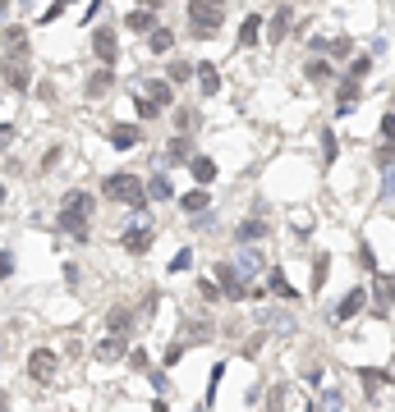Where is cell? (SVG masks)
Instances as JSON below:
<instances>
[{
    "mask_svg": "<svg viewBox=\"0 0 395 412\" xmlns=\"http://www.w3.org/2000/svg\"><path fill=\"white\" fill-rule=\"evenodd\" d=\"M92 211H97L92 193H69L60 206V234H69L74 243H88L92 239Z\"/></svg>",
    "mask_w": 395,
    "mask_h": 412,
    "instance_id": "1",
    "label": "cell"
},
{
    "mask_svg": "<svg viewBox=\"0 0 395 412\" xmlns=\"http://www.w3.org/2000/svg\"><path fill=\"white\" fill-rule=\"evenodd\" d=\"M101 198H106V202H120V206H133V211H143V206H148V188H143L138 174L115 170V174H106V179H101Z\"/></svg>",
    "mask_w": 395,
    "mask_h": 412,
    "instance_id": "2",
    "label": "cell"
},
{
    "mask_svg": "<svg viewBox=\"0 0 395 412\" xmlns=\"http://www.w3.org/2000/svg\"><path fill=\"white\" fill-rule=\"evenodd\" d=\"M221 28H226L221 5H211V0H194V5H189V33L194 37H216Z\"/></svg>",
    "mask_w": 395,
    "mask_h": 412,
    "instance_id": "3",
    "label": "cell"
},
{
    "mask_svg": "<svg viewBox=\"0 0 395 412\" xmlns=\"http://www.w3.org/2000/svg\"><path fill=\"white\" fill-rule=\"evenodd\" d=\"M55 376H60V353H55V348H33V353H28V380L51 385Z\"/></svg>",
    "mask_w": 395,
    "mask_h": 412,
    "instance_id": "4",
    "label": "cell"
},
{
    "mask_svg": "<svg viewBox=\"0 0 395 412\" xmlns=\"http://www.w3.org/2000/svg\"><path fill=\"white\" fill-rule=\"evenodd\" d=\"M5 87H9V92H18V96L33 87V74H28V46H18V51L5 55Z\"/></svg>",
    "mask_w": 395,
    "mask_h": 412,
    "instance_id": "5",
    "label": "cell"
},
{
    "mask_svg": "<svg viewBox=\"0 0 395 412\" xmlns=\"http://www.w3.org/2000/svg\"><path fill=\"white\" fill-rule=\"evenodd\" d=\"M152 239H157V234L148 229V224H129V229H124V252H133V257H143V252L152 248Z\"/></svg>",
    "mask_w": 395,
    "mask_h": 412,
    "instance_id": "6",
    "label": "cell"
},
{
    "mask_svg": "<svg viewBox=\"0 0 395 412\" xmlns=\"http://www.w3.org/2000/svg\"><path fill=\"white\" fill-rule=\"evenodd\" d=\"M290 23H294V9L290 5H281V9H272V18H267V37H272L276 46L290 37Z\"/></svg>",
    "mask_w": 395,
    "mask_h": 412,
    "instance_id": "7",
    "label": "cell"
},
{
    "mask_svg": "<svg viewBox=\"0 0 395 412\" xmlns=\"http://www.w3.org/2000/svg\"><path fill=\"white\" fill-rule=\"evenodd\" d=\"M262 266H267L262 252H257L253 243H239V261H235V270L244 275V280H253V275H262Z\"/></svg>",
    "mask_w": 395,
    "mask_h": 412,
    "instance_id": "8",
    "label": "cell"
},
{
    "mask_svg": "<svg viewBox=\"0 0 395 412\" xmlns=\"http://www.w3.org/2000/svg\"><path fill=\"white\" fill-rule=\"evenodd\" d=\"M216 284H221L226 298H244V275L230 266V261H221V266H216Z\"/></svg>",
    "mask_w": 395,
    "mask_h": 412,
    "instance_id": "9",
    "label": "cell"
},
{
    "mask_svg": "<svg viewBox=\"0 0 395 412\" xmlns=\"http://www.w3.org/2000/svg\"><path fill=\"white\" fill-rule=\"evenodd\" d=\"M106 137H111L115 151H129V147L143 142V129H138V124H111V133H106Z\"/></svg>",
    "mask_w": 395,
    "mask_h": 412,
    "instance_id": "10",
    "label": "cell"
},
{
    "mask_svg": "<svg viewBox=\"0 0 395 412\" xmlns=\"http://www.w3.org/2000/svg\"><path fill=\"white\" fill-rule=\"evenodd\" d=\"M92 51H97V60H101L106 69L115 64V55H120V42H115L111 28H97V37H92Z\"/></svg>",
    "mask_w": 395,
    "mask_h": 412,
    "instance_id": "11",
    "label": "cell"
},
{
    "mask_svg": "<svg viewBox=\"0 0 395 412\" xmlns=\"http://www.w3.org/2000/svg\"><path fill=\"white\" fill-rule=\"evenodd\" d=\"M372 298H377V316H391V302H395V280L391 275H377V284H372Z\"/></svg>",
    "mask_w": 395,
    "mask_h": 412,
    "instance_id": "12",
    "label": "cell"
},
{
    "mask_svg": "<svg viewBox=\"0 0 395 412\" xmlns=\"http://www.w3.org/2000/svg\"><path fill=\"white\" fill-rule=\"evenodd\" d=\"M120 357H129V339H124V335H106L97 343V362H120Z\"/></svg>",
    "mask_w": 395,
    "mask_h": 412,
    "instance_id": "13",
    "label": "cell"
},
{
    "mask_svg": "<svg viewBox=\"0 0 395 412\" xmlns=\"http://www.w3.org/2000/svg\"><path fill=\"white\" fill-rule=\"evenodd\" d=\"M363 302H368V293H363V289H350L340 302H335V321H354L363 311Z\"/></svg>",
    "mask_w": 395,
    "mask_h": 412,
    "instance_id": "14",
    "label": "cell"
},
{
    "mask_svg": "<svg viewBox=\"0 0 395 412\" xmlns=\"http://www.w3.org/2000/svg\"><path fill=\"white\" fill-rule=\"evenodd\" d=\"M148 51H152V55H170V51H175V33L157 23V28L148 33Z\"/></svg>",
    "mask_w": 395,
    "mask_h": 412,
    "instance_id": "15",
    "label": "cell"
},
{
    "mask_svg": "<svg viewBox=\"0 0 395 412\" xmlns=\"http://www.w3.org/2000/svg\"><path fill=\"white\" fill-rule=\"evenodd\" d=\"M124 28H129V33H152V28H157V14H152L148 5L129 9V14H124Z\"/></svg>",
    "mask_w": 395,
    "mask_h": 412,
    "instance_id": "16",
    "label": "cell"
},
{
    "mask_svg": "<svg viewBox=\"0 0 395 412\" xmlns=\"http://www.w3.org/2000/svg\"><path fill=\"white\" fill-rule=\"evenodd\" d=\"M257 37H262V14H248V18H244V28H239V51L257 46Z\"/></svg>",
    "mask_w": 395,
    "mask_h": 412,
    "instance_id": "17",
    "label": "cell"
},
{
    "mask_svg": "<svg viewBox=\"0 0 395 412\" xmlns=\"http://www.w3.org/2000/svg\"><path fill=\"white\" fill-rule=\"evenodd\" d=\"M189 170H194V179L202 183V188L216 179V161H211V156H189Z\"/></svg>",
    "mask_w": 395,
    "mask_h": 412,
    "instance_id": "18",
    "label": "cell"
},
{
    "mask_svg": "<svg viewBox=\"0 0 395 412\" xmlns=\"http://www.w3.org/2000/svg\"><path fill=\"white\" fill-rule=\"evenodd\" d=\"M143 188H148V202H170V198H175V188H170V179H166V174H152V179L143 183Z\"/></svg>",
    "mask_w": 395,
    "mask_h": 412,
    "instance_id": "19",
    "label": "cell"
},
{
    "mask_svg": "<svg viewBox=\"0 0 395 412\" xmlns=\"http://www.w3.org/2000/svg\"><path fill=\"white\" fill-rule=\"evenodd\" d=\"M106 326H111V335H129L133 330V307H111Z\"/></svg>",
    "mask_w": 395,
    "mask_h": 412,
    "instance_id": "20",
    "label": "cell"
},
{
    "mask_svg": "<svg viewBox=\"0 0 395 412\" xmlns=\"http://www.w3.org/2000/svg\"><path fill=\"white\" fill-rule=\"evenodd\" d=\"M326 280H331V252H317V261H313V293H322Z\"/></svg>",
    "mask_w": 395,
    "mask_h": 412,
    "instance_id": "21",
    "label": "cell"
},
{
    "mask_svg": "<svg viewBox=\"0 0 395 412\" xmlns=\"http://www.w3.org/2000/svg\"><path fill=\"white\" fill-rule=\"evenodd\" d=\"M359 380H363V389H386V380H391V371H382V367H359Z\"/></svg>",
    "mask_w": 395,
    "mask_h": 412,
    "instance_id": "22",
    "label": "cell"
},
{
    "mask_svg": "<svg viewBox=\"0 0 395 412\" xmlns=\"http://www.w3.org/2000/svg\"><path fill=\"white\" fill-rule=\"evenodd\" d=\"M111 87H115V74H111V69H97V74H92L88 78V96H106V92H111Z\"/></svg>",
    "mask_w": 395,
    "mask_h": 412,
    "instance_id": "23",
    "label": "cell"
},
{
    "mask_svg": "<svg viewBox=\"0 0 395 412\" xmlns=\"http://www.w3.org/2000/svg\"><path fill=\"white\" fill-rule=\"evenodd\" d=\"M207 202H211V198H207V188H202V183H198L194 193H184V198H179V206H184L189 215H202V211H207Z\"/></svg>",
    "mask_w": 395,
    "mask_h": 412,
    "instance_id": "24",
    "label": "cell"
},
{
    "mask_svg": "<svg viewBox=\"0 0 395 412\" xmlns=\"http://www.w3.org/2000/svg\"><path fill=\"white\" fill-rule=\"evenodd\" d=\"M179 161H189V137H170V142H166L161 165H179Z\"/></svg>",
    "mask_w": 395,
    "mask_h": 412,
    "instance_id": "25",
    "label": "cell"
},
{
    "mask_svg": "<svg viewBox=\"0 0 395 412\" xmlns=\"http://www.w3.org/2000/svg\"><path fill=\"white\" fill-rule=\"evenodd\" d=\"M194 74H198V83H202V92H207V96L221 92V69H216V64H198Z\"/></svg>",
    "mask_w": 395,
    "mask_h": 412,
    "instance_id": "26",
    "label": "cell"
},
{
    "mask_svg": "<svg viewBox=\"0 0 395 412\" xmlns=\"http://www.w3.org/2000/svg\"><path fill=\"white\" fill-rule=\"evenodd\" d=\"M235 239H239V243H262V239H267V224H262V220H244Z\"/></svg>",
    "mask_w": 395,
    "mask_h": 412,
    "instance_id": "27",
    "label": "cell"
},
{
    "mask_svg": "<svg viewBox=\"0 0 395 412\" xmlns=\"http://www.w3.org/2000/svg\"><path fill=\"white\" fill-rule=\"evenodd\" d=\"M262 321L272 330H281V335H290V330H294V316H290V311H262Z\"/></svg>",
    "mask_w": 395,
    "mask_h": 412,
    "instance_id": "28",
    "label": "cell"
},
{
    "mask_svg": "<svg viewBox=\"0 0 395 412\" xmlns=\"http://www.w3.org/2000/svg\"><path fill=\"white\" fill-rule=\"evenodd\" d=\"M143 87H148V96H152V101H157V105H170V101H175V92H170V83H161V78H157V83H143Z\"/></svg>",
    "mask_w": 395,
    "mask_h": 412,
    "instance_id": "29",
    "label": "cell"
},
{
    "mask_svg": "<svg viewBox=\"0 0 395 412\" xmlns=\"http://www.w3.org/2000/svg\"><path fill=\"white\" fill-rule=\"evenodd\" d=\"M272 293L285 298V302H294V289H290V280H285V270H272Z\"/></svg>",
    "mask_w": 395,
    "mask_h": 412,
    "instance_id": "30",
    "label": "cell"
},
{
    "mask_svg": "<svg viewBox=\"0 0 395 412\" xmlns=\"http://www.w3.org/2000/svg\"><path fill=\"white\" fill-rule=\"evenodd\" d=\"M340 404H345L340 389H322V404H317L313 412H340Z\"/></svg>",
    "mask_w": 395,
    "mask_h": 412,
    "instance_id": "31",
    "label": "cell"
},
{
    "mask_svg": "<svg viewBox=\"0 0 395 412\" xmlns=\"http://www.w3.org/2000/svg\"><path fill=\"white\" fill-rule=\"evenodd\" d=\"M0 42H5L9 51H18V46H28V33H23V28H18V23H9V28H5V37H0Z\"/></svg>",
    "mask_w": 395,
    "mask_h": 412,
    "instance_id": "32",
    "label": "cell"
},
{
    "mask_svg": "<svg viewBox=\"0 0 395 412\" xmlns=\"http://www.w3.org/2000/svg\"><path fill=\"white\" fill-rule=\"evenodd\" d=\"M189 266H194V248H179L175 257H170V266H166V270H170V275H179V270H189Z\"/></svg>",
    "mask_w": 395,
    "mask_h": 412,
    "instance_id": "33",
    "label": "cell"
},
{
    "mask_svg": "<svg viewBox=\"0 0 395 412\" xmlns=\"http://www.w3.org/2000/svg\"><path fill=\"white\" fill-rule=\"evenodd\" d=\"M304 74L313 78V83H326V78H331V64H326V60H308V64H304Z\"/></svg>",
    "mask_w": 395,
    "mask_h": 412,
    "instance_id": "34",
    "label": "cell"
},
{
    "mask_svg": "<svg viewBox=\"0 0 395 412\" xmlns=\"http://www.w3.org/2000/svg\"><path fill=\"white\" fill-rule=\"evenodd\" d=\"M133 110H138L143 120H157V115H161V105L152 101V96H133Z\"/></svg>",
    "mask_w": 395,
    "mask_h": 412,
    "instance_id": "35",
    "label": "cell"
},
{
    "mask_svg": "<svg viewBox=\"0 0 395 412\" xmlns=\"http://www.w3.org/2000/svg\"><path fill=\"white\" fill-rule=\"evenodd\" d=\"M335 151H340V147H335V133L322 129V165H335Z\"/></svg>",
    "mask_w": 395,
    "mask_h": 412,
    "instance_id": "36",
    "label": "cell"
},
{
    "mask_svg": "<svg viewBox=\"0 0 395 412\" xmlns=\"http://www.w3.org/2000/svg\"><path fill=\"white\" fill-rule=\"evenodd\" d=\"M326 51H331L335 60H345V55H354V42L350 37H335V42H326Z\"/></svg>",
    "mask_w": 395,
    "mask_h": 412,
    "instance_id": "37",
    "label": "cell"
},
{
    "mask_svg": "<svg viewBox=\"0 0 395 412\" xmlns=\"http://www.w3.org/2000/svg\"><path fill=\"white\" fill-rule=\"evenodd\" d=\"M198 293H202V298H207V302H221V298H226L216 280H198Z\"/></svg>",
    "mask_w": 395,
    "mask_h": 412,
    "instance_id": "38",
    "label": "cell"
},
{
    "mask_svg": "<svg viewBox=\"0 0 395 412\" xmlns=\"http://www.w3.org/2000/svg\"><path fill=\"white\" fill-rule=\"evenodd\" d=\"M60 14H65V0H51V5H46V14H37V23H55Z\"/></svg>",
    "mask_w": 395,
    "mask_h": 412,
    "instance_id": "39",
    "label": "cell"
},
{
    "mask_svg": "<svg viewBox=\"0 0 395 412\" xmlns=\"http://www.w3.org/2000/svg\"><path fill=\"white\" fill-rule=\"evenodd\" d=\"M170 78H175V83H189V78H194V64L175 60V64H170Z\"/></svg>",
    "mask_w": 395,
    "mask_h": 412,
    "instance_id": "40",
    "label": "cell"
},
{
    "mask_svg": "<svg viewBox=\"0 0 395 412\" xmlns=\"http://www.w3.org/2000/svg\"><path fill=\"white\" fill-rule=\"evenodd\" d=\"M368 69H372V60H368V55H359V60L350 64V78H363V74H368Z\"/></svg>",
    "mask_w": 395,
    "mask_h": 412,
    "instance_id": "41",
    "label": "cell"
},
{
    "mask_svg": "<svg viewBox=\"0 0 395 412\" xmlns=\"http://www.w3.org/2000/svg\"><path fill=\"white\" fill-rule=\"evenodd\" d=\"M148 380H152V389H157V394H166V385H170L166 371H148Z\"/></svg>",
    "mask_w": 395,
    "mask_h": 412,
    "instance_id": "42",
    "label": "cell"
},
{
    "mask_svg": "<svg viewBox=\"0 0 395 412\" xmlns=\"http://www.w3.org/2000/svg\"><path fill=\"white\" fill-rule=\"evenodd\" d=\"M9 275H14V257H9V252H0V284H5Z\"/></svg>",
    "mask_w": 395,
    "mask_h": 412,
    "instance_id": "43",
    "label": "cell"
},
{
    "mask_svg": "<svg viewBox=\"0 0 395 412\" xmlns=\"http://www.w3.org/2000/svg\"><path fill=\"white\" fill-rule=\"evenodd\" d=\"M184 348H189V343H175V348H166V367H175V362L184 357Z\"/></svg>",
    "mask_w": 395,
    "mask_h": 412,
    "instance_id": "44",
    "label": "cell"
},
{
    "mask_svg": "<svg viewBox=\"0 0 395 412\" xmlns=\"http://www.w3.org/2000/svg\"><path fill=\"white\" fill-rule=\"evenodd\" d=\"M129 362H133V371H148V353H143V348H133Z\"/></svg>",
    "mask_w": 395,
    "mask_h": 412,
    "instance_id": "45",
    "label": "cell"
},
{
    "mask_svg": "<svg viewBox=\"0 0 395 412\" xmlns=\"http://www.w3.org/2000/svg\"><path fill=\"white\" fill-rule=\"evenodd\" d=\"M14 137H18V129H14V124H0V147H9Z\"/></svg>",
    "mask_w": 395,
    "mask_h": 412,
    "instance_id": "46",
    "label": "cell"
},
{
    "mask_svg": "<svg viewBox=\"0 0 395 412\" xmlns=\"http://www.w3.org/2000/svg\"><path fill=\"white\" fill-rule=\"evenodd\" d=\"M281 408H285V385H276L272 389V412H281Z\"/></svg>",
    "mask_w": 395,
    "mask_h": 412,
    "instance_id": "47",
    "label": "cell"
},
{
    "mask_svg": "<svg viewBox=\"0 0 395 412\" xmlns=\"http://www.w3.org/2000/svg\"><path fill=\"white\" fill-rule=\"evenodd\" d=\"M382 137H386V142H395V115H386V120H382Z\"/></svg>",
    "mask_w": 395,
    "mask_h": 412,
    "instance_id": "48",
    "label": "cell"
},
{
    "mask_svg": "<svg viewBox=\"0 0 395 412\" xmlns=\"http://www.w3.org/2000/svg\"><path fill=\"white\" fill-rule=\"evenodd\" d=\"M101 9H106V0H92V5H88V14H83V23H92V18H97Z\"/></svg>",
    "mask_w": 395,
    "mask_h": 412,
    "instance_id": "49",
    "label": "cell"
},
{
    "mask_svg": "<svg viewBox=\"0 0 395 412\" xmlns=\"http://www.w3.org/2000/svg\"><path fill=\"white\" fill-rule=\"evenodd\" d=\"M0 412H9V394H0Z\"/></svg>",
    "mask_w": 395,
    "mask_h": 412,
    "instance_id": "50",
    "label": "cell"
},
{
    "mask_svg": "<svg viewBox=\"0 0 395 412\" xmlns=\"http://www.w3.org/2000/svg\"><path fill=\"white\" fill-rule=\"evenodd\" d=\"M382 165H395V151H386V156H382Z\"/></svg>",
    "mask_w": 395,
    "mask_h": 412,
    "instance_id": "51",
    "label": "cell"
},
{
    "mask_svg": "<svg viewBox=\"0 0 395 412\" xmlns=\"http://www.w3.org/2000/svg\"><path fill=\"white\" fill-rule=\"evenodd\" d=\"M0 206H5V183H0Z\"/></svg>",
    "mask_w": 395,
    "mask_h": 412,
    "instance_id": "52",
    "label": "cell"
},
{
    "mask_svg": "<svg viewBox=\"0 0 395 412\" xmlns=\"http://www.w3.org/2000/svg\"><path fill=\"white\" fill-rule=\"evenodd\" d=\"M5 9H9V0H0V14H5Z\"/></svg>",
    "mask_w": 395,
    "mask_h": 412,
    "instance_id": "53",
    "label": "cell"
},
{
    "mask_svg": "<svg viewBox=\"0 0 395 412\" xmlns=\"http://www.w3.org/2000/svg\"><path fill=\"white\" fill-rule=\"evenodd\" d=\"M211 5H221V0H211Z\"/></svg>",
    "mask_w": 395,
    "mask_h": 412,
    "instance_id": "54",
    "label": "cell"
},
{
    "mask_svg": "<svg viewBox=\"0 0 395 412\" xmlns=\"http://www.w3.org/2000/svg\"><path fill=\"white\" fill-rule=\"evenodd\" d=\"M65 5H69V0H65Z\"/></svg>",
    "mask_w": 395,
    "mask_h": 412,
    "instance_id": "55",
    "label": "cell"
}]
</instances>
